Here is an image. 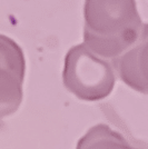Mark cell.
Masks as SVG:
<instances>
[{
  "mask_svg": "<svg viewBox=\"0 0 148 149\" xmlns=\"http://www.w3.org/2000/svg\"><path fill=\"white\" fill-rule=\"evenodd\" d=\"M147 31L135 0H86L84 44L96 55L112 59Z\"/></svg>",
  "mask_w": 148,
  "mask_h": 149,
  "instance_id": "6da1fadb",
  "label": "cell"
},
{
  "mask_svg": "<svg viewBox=\"0 0 148 149\" xmlns=\"http://www.w3.org/2000/svg\"><path fill=\"white\" fill-rule=\"evenodd\" d=\"M62 81L69 93L84 101H98L108 97L115 87L112 65L85 44L74 46L65 58Z\"/></svg>",
  "mask_w": 148,
  "mask_h": 149,
  "instance_id": "7a4b0ae2",
  "label": "cell"
},
{
  "mask_svg": "<svg viewBox=\"0 0 148 149\" xmlns=\"http://www.w3.org/2000/svg\"><path fill=\"white\" fill-rule=\"evenodd\" d=\"M112 68L127 86L147 93V31L135 45L112 58Z\"/></svg>",
  "mask_w": 148,
  "mask_h": 149,
  "instance_id": "3957f363",
  "label": "cell"
},
{
  "mask_svg": "<svg viewBox=\"0 0 148 149\" xmlns=\"http://www.w3.org/2000/svg\"><path fill=\"white\" fill-rule=\"evenodd\" d=\"M25 76L0 68V119L18 110L22 101Z\"/></svg>",
  "mask_w": 148,
  "mask_h": 149,
  "instance_id": "277c9868",
  "label": "cell"
},
{
  "mask_svg": "<svg viewBox=\"0 0 148 149\" xmlns=\"http://www.w3.org/2000/svg\"><path fill=\"white\" fill-rule=\"evenodd\" d=\"M76 149H136L120 134L109 126L99 124L91 127L77 143Z\"/></svg>",
  "mask_w": 148,
  "mask_h": 149,
  "instance_id": "5b68a950",
  "label": "cell"
}]
</instances>
